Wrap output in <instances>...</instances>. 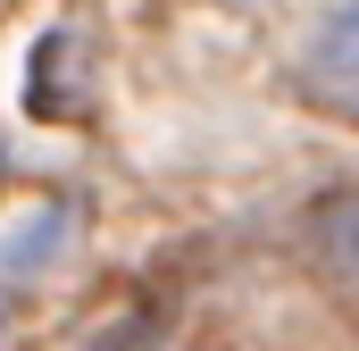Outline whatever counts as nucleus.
<instances>
[{"instance_id":"obj_1","label":"nucleus","mask_w":359,"mask_h":351,"mask_svg":"<svg viewBox=\"0 0 359 351\" xmlns=\"http://www.w3.org/2000/svg\"><path fill=\"white\" fill-rule=\"evenodd\" d=\"M309 76H326V84L359 76V0H343V8L318 25V42H309Z\"/></svg>"},{"instance_id":"obj_2","label":"nucleus","mask_w":359,"mask_h":351,"mask_svg":"<svg viewBox=\"0 0 359 351\" xmlns=\"http://www.w3.org/2000/svg\"><path fill=\"white\" fill-rule=\"evenodd\" d=\"M59 234H67V209H42L17 243H8V276H25V267H42L50 251H59Z\"/></svg>"},{"instance_id":"obj_3","label":"nucleus","mask_w":359,"mask_h":351,"mask_svg":"<svg viewBox=\"0 0 359 351\" xmlns=\"http://www.w3.org/2000/svg\"><path fill=\"white\" fill-rule=\"evenodd\" d=\"M326 243H334V267H343V276L359 284V201L343 209V218H334V234H326Z\"/></svg>"}]
</instances>
